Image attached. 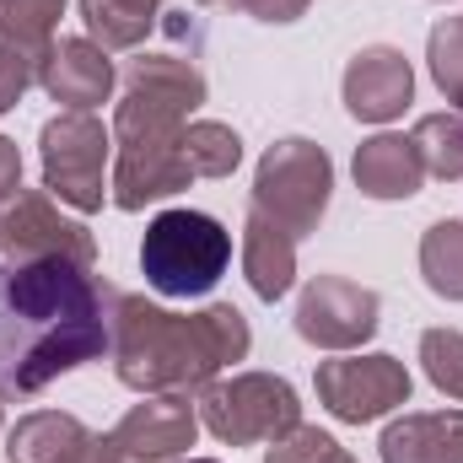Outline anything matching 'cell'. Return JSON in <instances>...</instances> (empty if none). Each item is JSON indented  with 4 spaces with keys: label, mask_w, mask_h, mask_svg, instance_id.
<instances>
[{
    "label": "cell",
    "mask_w": 463,
    "mask_h": 463,
    "mask_svg": "<svg viewBox=\"0 0 463 463\" xmlns=\"http://www.w3.org/2000/svg\"><path fill=\"white\" fill-rule=\"evenodd\" d=\"M237 11H248L253 22H269V27H286L307 11V0H237Z\"/></svg>",
    "instance_id": "27"
},
{
    "label": "cell",
    "mask_w": 463,
    "mask_h": 463,
    "mask_svg": "<svg viewBox=\"0 0 463 463\" xmlns=\"http://www.w3.org/2000/svg\"><path fill=\"white\" fill-rule=\"evenodd\" d=\"M242 275L259 302H280L297 280V237L280 232L259 211H248V222H242Z\"/></svg>",
    "instance_id": "17"
},
{
    "label": "cell",
    "mask_w": 463,
    "mask_h": 463,
    "mask_svg": "<svg viewBox=\"0 0 463 463\" xmlns=\"http://www.w3.org/2000/svg\"><path fill=\"white\" fill-rule=\"evenodd\" d=\"M129 5H140V11H162V0H129Z\"/></svg>",
    "instance_id": "30"
},
{
    "label": "cell",
    "mask_w": 463,
    "mask_h": 463,
    "mask_svg": "<svg viewBox=\"0 0 463 463\" xmlns=\"http://www.w3.org/2000/svg\"><path fill=\"white\" fill-rule=\"evenodd\" d=\"M38 151H43V189L60 205H71L81 216L103 211V200H109L103 173H109V156H114V129H103V118L92 114L49 118L43 135H38Z\"/></svg>",
    "instance_id": "7"
},
{
    "label": "cell",
    "mask_w": 463,
    "mask_h": 463,
    "mask_svg": "<svg viewBox=\"0 0 463 463\" xmlns=\"http://www.w3.org/2000/svg\"><path fill=\"white\" fill-rule=\"evenodd\" d=\"M383 463H463V410H415L388 420Z\"/></svg>",
    "instance_id": "15"
},
{
    "label": "cell",
    "mask_w": 463,
    "mask_h": 463,
    "mask_svg": "<svg viewBox=\"0 0 463 463\" xmlns=\"http://www.w3.org/2000/svg\"><path fill=\"white\" fill-rule=\"evenodd\" d=\"M420 275L437 297L463 302V222H437L420 237Z\"/></svg>",
    "instance_id": "21"
},
{
    "label": "cell",
    "mask_w": 463,
    "mask_h": 463,
    "mask_svg": "<svg viewBox=\"0 0 463 463\" xmlns=\"http://www.w3.org/2000/svg\"><path fill=\"white\" fill-rule=\"evenodd\" d=\"M16 189H22V151H16V140L0 135V205H5Z\"/></svg>",
    "instance_id": "28"
},
{
    "label": "cell",
    "mask_w": 463,
    "mask_h": 463,
    "mask_svg": "<svg viewBox=\"0 0 463 463\" xmlns=\"http://www.w3.org/2000/svg\"><path fill=\"white\" fill-rule=\"evenodd\" d=\"M184 463H216V458H184Z\"/></svg>",
    "instance_id": "31"
},
{
    "label": "cell",
    "mask_w": 463,
    "mask_h": 463,
    "mask_svg": "<svg viewBox=\"0 0 463 463\" xmlns=\"http://www.w3.org/2000/svg\"><path fill=\"white\" fill-rule=\"evenodd\" d=\"M92 431L65 415V410H33L5 431V458L11 463H87L92 453Z\"/></svg>",
    "instance_id": "16"
},
{
    "label": "cell",
    "mask_w": 463,
    "mask_h": 463,
    "mask_svg": "<svg viewBox=\"0 0 463 463\" xmlns=\"http://www.w3.org/2000/svg\"><path fill=\"white\" fill-rule=\"evenodd\" d=\"M253 345L248 318L232 302L205 313H167L135 291L109 297V355L124 388L135 393H194L216 383V372L242 361Z\"/></svg>",
    "instance_id": "2"
},
{
    "label": "cell",
    "mask_w": 463,
    "mask_h": 463,
    "mask_svg": "<svg viewBox=\"0 0 463 463\" xmlns=\"http://www.w3.org/2000/svg\"><path fill=\"white\" fill-rule=\"evenodd\" d=\"M156 16L162 11H140V5H129V0H81V22H87V38L98 43V49H140L146 43V33L156 27Z\"/></svg>",
    "instance_id": "19"
},
{
    "label": "cell",
    "mask_w": 463,
    "mask_h": 463,
    "mask_svg": "<svg viewBox=\"0 0 463 463\" xmlns=\"http://www.w3.org/2000/svg\"><path fill=\"white\" fill-rule=\"evenodd\" d=\"M415 151L426 178H463V109L453 114H426L415 124Z\"/></svg>",
    "instance_id": "22"
},
{
    "label": "cell",
    "mask_w": 463,
    "mask_h": 463,
    "mask_svg": "<svg viewBox=\"0 0 463 463\" xmlns=\"http://www.w3.org/2000/svg\"><path fill=\"white\" fill-rule=\"evenodd\" d=\"M60 16H65V0H0V43L38 60L54 43Z\"/></svg>",
    "instance_id": "20"
},
{
    "label": "cell",
    "mask_w": 463,
    "mask_h": 463,
    "mask_svg": "<svg viewBox=\"0 0 463 463\" xmlns=\"http://www.w3.org/2000/svg\"><path fill=\"white\" fill-rule=\"evenodd\" d=\"M27 87H33V60H27L22 49L0 43V114H11Z\"/></svg>",
    "instance_id": "26"
},
{
    "label": "cell",
    "mask_w": 463,
    "mask_h": 463,
    "mask_svg": "<svg viewBox=\"0 0 463 463\" xmlns=\"http://www.w3.org/2000/svg\"><path fill=\"white\" fill-rule=\"evenodd\" d=\"M264 463H355V458H350L329 431H318V426H291L286 437L269 442Z\"/></svg>",
    "instance_id": "25"
},
{
    "label": "cell",
    "mask_w": 463,
    "mask_h": 463,
    "mask_svg": "<svg viewBox=\"0 0 463 463\" xmlns=\"http://www.w3.org/2000/svg\"><path fill=\"white\" fill-rule=\"evenodd\" d=\"M200 415L184 393H146L109 437L92 442L87 463H184Z\"/></svg>",
    "instance_id": "9"
},
{
    "label": "cell",
    "mask_w": 463,
    "mask_h": 463,
    "mask_svg": "<svg viewBox=\"0 0 463 463\" xmlns=\"http://www.w3.org/2000/svg\"><path fill=\"white\" fill-rule=\"evenodd\" d=\"M194 415L205 420V431L216 442L253 448V442H275L291 426H302V399L275 372H237V377H222V383L200 388Z\"/></svg>",
    "instance_id": "6"
},
{
    "label": "cell",
    "mask_w": 463,
    "mask_h": 463,
    "mask_svg": "<svg viewBox=\"0 0 463 463\" xmlns=\"http://www.w3.org/2000/svg\"><path fill=\"white\" fill-rule=\"evenodd\" d=\"M109 297L87 264L0 259V399H33L109 350Z\"/></svg>",
    "instance_id": "1"
},
{
    "label": "cell",
    "mask_w": 463,
    "mask_h": 463,
    "mask_svg": "<svg viewBox=\"0 0 463 463\" xmlns=\"http://www.w3.org/2000/svg\"><path fill=\"white\" fill-rule=\"evenodd\" d=\"M33 81L65 109V114H92L98 103L114 98V60L92 38H54L33 60Z\"/></svg>",
    "instance_id": "12"
},
{
    "label": "cell",
    "mask_w": 463,
    "mask_h": 463,
    "mask_svg": "<svg viewBox=\"0 0 463 463\" xmlns=\"http://www.w3.org/2000/svg\"><path fill=\"white\" fill-rule=\"evenodd\" d=\"M340 92H345L350 118H361V124H388V118H399L410 109V98H415V71H410L404 49L372 43V49H361L345 65Z\"/></svg>",
    "instance_id": "13"
},
{
    "label": "cell",
    "mask_w": 463,
    "mask_h": 463,
    "mask_svg": "<svg viewBox=\"0 0 463 463\" xmlns=\"http://www.w3.org/2000/svg\"><path fill=\"white\" fill-rule=\"evenodd\" d=\"M313 388H318V404L345 420V426H366V420H383L393 410L410 404V366L399 355H335V361H318L313 372Z\"/></svg>",
    "instance_id": "8"
},
{
    "label": "cell",
    "mask_w": 463,
    "mask_h": 463,
    "mask_svg": "<svg viewBox=\"0 0 463 463\" xmlns=\"http://www.w3.org/2000/svg\"><path fill=\"white\" fill-rule=\"evenodd\" d=\"M329 194H335V162H329L324 146H313L302 135H286V140H275L259 156L253 211L269 216L280 232L313 237L318 222H324V211H329Z\"/></svg>",
    "instance_id": "5"
},
{
    "label": "cell",
    "mask_w": 463,
    "mask_h": 463,
    "mask_svg": "<svg viewBox=\"0 0 463 463\" xmlns=\"http://www.w3.org/2000/svg\"><path fill=\"white\" fill-rule=\"evenodd\" d=\"M377 291L345 275H313L297 297V335L318 350H355L377 335Z\"/></svg>",
    "instance_id": "10"
},
{
    "label": "cell",
    "mask_w": 463,
    "mask_h": 463,
    "mask_svg": "<svg viewBox=\"0 0 463 463\" xmlns=\"http://www.w3.org/2000/svg\"><path fill=\"white\" fill-rule=\"evenodd\" d=\"M420 366L437 393L463 399V329H426L420 335Z\"/></svg>",
    "instance_id": "23"
},
{
    "label": "cell",
    "mask_w": 463,
    "mask_h": 463,
    "mask_svg": "<svg viewBox=\"0 0 463 463\" xmlns=\"http://www.w3.org/2000/svg\"><path fill=\"white\" fill-rule=\"evenodd\" d=\"M232 264V232L205 211H162L140 237L146 286L162 297H205Z\"/></svg>",
    "instance_id": "4"
},
{
    "label": "cell",
    "mask_w": 463,
    "mask_h": 463,
    "mask_svg": "<svg viewBox=\"0 0 463 463\" xmlns=\"http://www.w3.org/2000/svg\"><path fill=\"white\" fill-rule=\"evenodd\" d=\"M205 103V76L184 54H135L114 109V146H167Z\"/></svg>",
    "instance_id": "3"
},
{
    "label": "cell",
    "mask_w": 463,
    "mask_h": 463,
    "mask_svg": "<svg viewBox=\"0 0 463 463\" xmlns=\"http://www.w3.org/2000/svg\"><path fill=\"white\" fill-rule=\"evenodd\" d=\"M178 156H184L189 178H232L242 162V140L222 118H189L178 129Z\"/></svg>",
    "instance_id": "18"
},
{
    "label": "cell",
    "mask_w": 463,
    "mask_h": 463,
    "mask_svg": "<svg viewBox=\"0 0 463 463\" xmlns=\"http://www.w3.org/2000/svg\"><path fill=\"white\" fill-rule=\"evenodd\" d=\"M0 248L16 259H71V264H98L92 232L71 216H60L49 189H16L0 205Z\"/></svg>",
    "instance_id": "11"
},
{
    "label": "cell",
    "mask_w": 463,
    "mask_h": 463,
    "mask_svg": "<svg viewBox=\"0 0 463 463\" xmlns=\"http://www.w3.org/2000/svg\"><path fill=\"white\" fill-rule=\"evenodd\" d=\"M355 189L366 200H415L420 184H426V167H420V151L410 135H372L355 146Z\"/></svg>",
    "instance_id": "14"
},
{
    "label": "cell",
    "mask_w": 463,
    "mask_h": 463,
    "mask_svg": "<svg viewBox=\"0 0 463 463\" xmlns=\"http://www.w3.org/2000/svg\"><path fill=\"white\" fill-rule=\"evenodd\" d=\"M194 5H222V11H237V0H194Z\"/></svg>",
    "instance_id": "29"
},
{
    "label": "cell",
    "mask_w": 463,
    "mask_h": 463,
    "mask_svg": "<svg viewBox=\"0 0 463 463\" xmlns=\"http://www.w3.org/2000/svg\"><path fill=\"white\" fill-rule=\"evenodd\" d=\"M458 109H463V92H458Z\"/></svg>",
    "instance_id": "32"
},
{
    "label": "cell",
    "mask_w": 463,
    "mask_h": 463,
    "mask_svg": "<svg viewBox=\"0 0 463 463\" xmlns=\"http://www.w3.org/2000/svg\"><path fill=\"white\" fill-rule=\"evenodd\" d=\"M426 60H431V81L448 92V103H458V92H463V16H442L431 27Z\"/></svg>",
    "instance_id": "24"
}]
</instances>
